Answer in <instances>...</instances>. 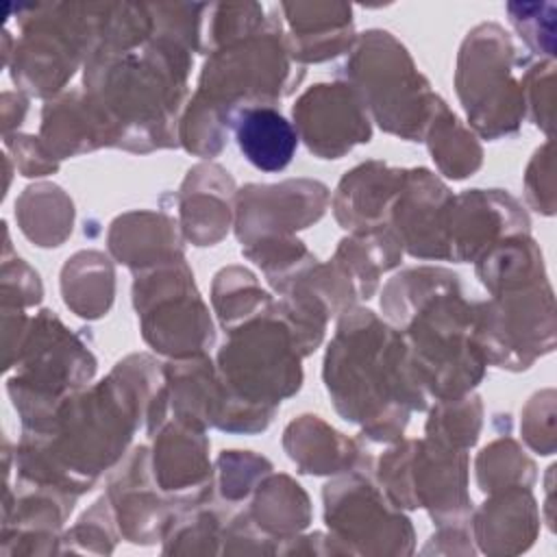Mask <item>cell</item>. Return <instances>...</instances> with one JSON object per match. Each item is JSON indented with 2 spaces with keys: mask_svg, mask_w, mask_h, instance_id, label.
Returning <instances> with one entry per match:
<instances>
[{
  "mask_svg": "<svg viewBox=\"0 0 557 557\" xmlns=\"http://www.w3.org/2000/svg\"><path fill=\"white\" fill-rule=\"evenodd\" d=\"M72 200L54 185L28 187L15 202V218L37 246H59L72 233Z\"/></svg>",
  "mask_w": 557,
  "mask_h": 557,
  "instance_id": "cell-14",
  "label": "cell"
},
{
  "mask_svg": "<svg viewBox=\"0 0 557 557\" xmlns=\"http://www.w3.org/2000/svg\"><path fill=\"white\" fill-rule=\"evenodd\" d=\"M233 181L224 174L211 194H198V189L185 181L183 185V231L196 246L215 244L228 228V198Z\"/></svg>",
  "mask_w": 557,
  "mask_h": 557,
  "instance_id": "cell-16",
  "label": "cell"
},
{
  "mask_svg": "<svg viewBox=\"0 0 557 557\" xmlns=\"http://www.w3.org/2000/svg\"><path fill=\"white\" fill-rule=\"evenodd\" d=\"M342 70L381 128L413 141L424 135L440 98L392 33L359 35Z\"/></svg>",
  "mask_w": 557,
  "mask_h": 557,
  "instance_id": "cell-3",
  "label": "cell"
},
{
  "mask_svg": "<svg viewBox=\"0 0 557 557\" xmlns=\"http://www.w3.org/2000/svg\"><path fill=\"white\" fill-rule=\"evenodd\" d=\"M329 191L315 181H285L281 185H248L237 194L235 231L242 246L292 237L294 228L322 218Z\"/></svg>",
  "mask_w": 557,
  "mask_h": 557,
  "instance_id": "cell-7",
  "label": "cell"
},
{
  "mask_svg": "<svg viewBox=\"0 0 557 557\" xmlns=\"http://www.w3.org/2000/svg\"><path fill=\"white\" fill-rule=\"evenodd\" d=\"M513 46L498 24H481L468 33L457 63V94L468 120L487 139L513 133L524 102L511 76Z\"/></svg>",
  "mask_w": 557,
  "mask_h": 557,
  "instance_id": "cell-5",
  "label": "cell"
},
{
  "mask_svg": "<svg viewBox=\"0 0 557 557\" xmlns=\"http://www.w3.org/2000/svg\"><path fill=\"white\" fill-rule=\"evenodd\" d=\"M300 137L322 159H339L355 144L370 141L366 102L350 83H320L292 107Z\"/></svg>",
  "mask_w": 557,
  "mask_h": 557,
  "instance_id": "cell-8",
  "label": "cell"
},
{
  "mask_svg": "<svg viewBox=\"0 0 557 557\" xmlns=\"http://www.w3.org/2000/svg\"><path fill=\"white\" fill-rule=\"evenodd\" d=\"M405 170H392L381 161L361 163L346 172L333 196V213L348 231L368 233L387 226L392 205L400 191Z\"/></svg>",
  "mask_w": 557,
  "mask_h": 557,
  "instance_id": "cell-11",
  "label": "cell"
},
{
  "mask_svg": "<svg viewBox=\"0 0 557 557\" xmlns=\"http://www.w3.org/2000/svg\"><path fill=\"white\" fill-rule=\"evenodd\" d=\"M326 389L344 420L359 422L376 442L400 437L409 411L426 409L400 331L372 311H344L324 359Z\"/></svg>",
  "mask_w": 557,
  "mask_h": 557,
  "instance_id": "cell-1",
  "label": "cell"
},
{
  "mask_svg": "<svg viewBox=\"0 0 557 557\" xmlns=\"http://www.w3.org/2000/svg\"><path fill=\"white\" fill-rule=\"evenodd\" d=\"M507 13L524 44L537 52L553 57V39H555V4H522L511 2L507 4Z\"/></svg>",
  "mask_w": 557,
  "mask_h": 557,
  "instance_id": "cell-17",
  "label": "cell"
},
{
  "mask_svg": "<svg viewBox=\"0 0 557 557\" xmlns=\"http://www.w3.org/2000/svg\"><path fill=\"white\" fill-rule=\"evenodd\" d=\"M281 11L289 22L287 46L296 61H326L355 44L348 4H281Z\"/></svg>",
  "mask_w": 557,
  "mask_h": 557,
  "instance_id": "cell-12",
  "label": "cell"
},
{
  "mask_svg": "<svg viewBox=\"0 0 557 557\" xmlns=\"http://www.w3.org/2000/svg\"><path fill=\"white\" fill-rule=\"evenodd\" d=\"M191 278L189 268H185L172 298H163L144 276H137L133 287L146 342L178 359L202 357L205 348L213 344V326Z\"/></svg>",
  "mask_w": 557,
  "mask_h": 557,
  "instance_id": "cell-6",
  "label": "cell"
},
{
  "mask_svg": "<svg viewBox=\"0 0 557 557\" xmlns=\"http://www.w3.org/2000/svg\"><path fill=\"white\" fill-rule=\"evenodd\" d=\"M403 331L413 370L426 392L457 398L470 392L487 363L474 339V302L461 294L459 276L442 268H413L394 276L381 298Z\"/></svg>",
  "mask_w": 557,
  "mask_h": 557,
  "instance_id": "cell-2",
  "label": "cell"
},
{
  "mask_svg": "<svg viewBox=\"0 0 557 557\" xmlns=\"http://www.w3.org/2000/svg\"><path fill=\"white\" fill-rule=\"evenodd\" d=\"M107 4H33L17 9L22 37L13 50V81L35 96L57 94L81 57L100 46Z\"/></svg>",
  "mask_w": 557,
  "mask_h": 557,
  "instance_id": "cell-4",
  "label": "cell"
},
{
  "mask_svg": "<svg viewBox=\"0 0 557 557\" xmlns=\"http://www.w3.org/2000/svg\"><path fill=\"white\" fill-rule=\"evenodd\" d=\"M429 150L440 170L450 178H466L481 165V148L440 100L429 122Z\"/></svg>",
  "mask_w": 557,
  "mask_h": 557,
  "instance_id": "cell-15",
  "label": "cell"
},
{
  "mask_svg": "<svg viewBox=\"0 0 557 557\" xmlns=\"http://www.w3.org/2000/svg\"><path fill=\"white\" fill-rule=\"evenodd\" d=\"M228 128H233L246 161L263 172L285 170L298 146L296 126L272 104L237 109L228 120Z\"/></svg>",
  "mask_w": 557,
  "mask_h": 557,
  "instance_id": "cell-13",
  "label": "cell"
},
{
  "mask_svg": "<svg viewBox=\"0 0 557 557\" xmlns=\"http://www.w3.org/2000/svg\"><path fill=\"white\" fill-rule=\"evenodd\" d=\"M450 191L429 170H405L400 191L392 205L394 233L411 257L448 259Z\"/></svg>",
  "mask_w": 557,
  "mask_h": 557,
  "instance_id": "cell-9",
  "label": "cell"
},
{
  "mask_svg": "<svg viewBox=\"0 0 557 557\" xmlns=\"http://www.w3.org/2000/svg\"><path fill=\"white\" fill-rule=\"evenodd\" d=\"M529 233V218L500 189H472L453 198L448 213V259L474 261L498 242Z\"/></svg>",
  "mask_w": 557,
  "mask_h": 557,
  "instance_id": "cell-10",
  "label": "cell"
}]
</instances>
